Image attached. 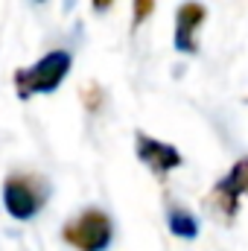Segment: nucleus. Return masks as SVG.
<instances>
[{"label": "nucleus", "instance_id": "f03ea898", "mask_svg": "<svg viewBox=\"0 0 248 251\" xmlns=\"http://www.w3.org/2000/svg\"><path fill=\"white\" fill-rule=\"evenodd\" d=\"M50 199V184L41 176H26V173H12L3 181V207L12 219L29 222L38 216V210Z\"/></svg>", "mask_w": 248, "mask_h": 251}, {"label": "nucleus", "instance_id": "423d86ee", "mask_svg": "<svg viewBox=\"0 0 248 251\" xmlns=\"http://www.w3.org/2000/svg\"><path fill=\"white\" fill-rule=\"evenodd\" d=\"M207 18V9L204 3H196V0H187L178 6L175 12V50L187 53V56H196L198 53V44H196V29L204 24Z\"/></svg>", "mask_w": 248, "mask_h": 251}, {"label": "nucleus", "instance_id": "7ed1b4c3", "mask_svg": "<svg viewBox=\"0 0 248 251\" xmlns=\"http://www.w3.org/2000/svg\"><path fill=\"white\" fill-rule=\"evenodd\" d=\"M62 237H64V243L73 246L76 251H105L111 246L114 225H111V216L105 210L91 207V210L79 213L73 222L64 225Z\"/></svg>", "mask_w": 248, "mask_h": 251}, {"label": "nucleus", "instance_id": "0eeeda50", "mask_svg": "<svg viewBox=\"0 0 248 251\" xmlns=\"http://www.w3.org/2000/svg\"><path fill=\"white\" fill-rule=\"evenodd\" d=\"M170 231L181 240H196L198 237V219L184 207H173L170 210Z\"/></svg>", "mask_w": 248, "mask_h": 251}, {"label": "nucleus", "instance_id": "f257e3e1", "mask_svg": "<svg viewBox=\"0 0 248 251\" xmlns=\"http://www.w3.org/2000/svg\"><path fill=\"white\" fill-rule=\"evenodd\" d=\"M70 64H73V56L67 50H53L35 64L15 70L12 79H15L18 97L29 100V97H38V94H53L64 82V76L70 73Z\"/></svg>", "mask_w": 248, "mask_h": 251}, {"label": "nucleus", "instance_id": "9d476101", "mask_svg": "<svg viewBox=\"0 0 248 251\" xmlns=\"http://www.w3.org/2000/svg\"><path fill=\"white\" fill-rule=\"evenodd\" d=\"M91 3H94V9H97V12H108L114 0H91Z\"/></svg>", "mask_w": 248, "mask_h": 251}, {"label": "nucleus", "instance_id": "6e6552de", "mask_svg": "<svg viewBox=\"0 0 248 251\" xmlns=\"http://www.w3.org/2000/svg\"><path fill=\"white\" fill-rule=\"evenodd\" d=\"M82 102H85V108H88L91 114H97V111L102 108V102H105V94H102V88H99L97 82L85 85V88H82Z\"/></svg>", "mask_w": 248, "mask_h": 251}, {"label": "nucleus", "instance_id": "20e7f679", "mask_svg": "<svg viewBox=\"0 0 248 251\" xmlns=\"http://www.w3.org/2000/svg\"><path fill=\"white\" fill-rule=\"evenodd\" d=\"M246 170H248V161H237L234 164V170L213 187L210 193V204L225 216V219H234L237 216V210H240V199H243V193H246Z\"/></svg>", "mask_w": 248, "mask_h": 251}, {"label": "nucleus", "instance_id": "39448f33", "mask_svg": "<svg viewBox=\"0 0 248 251\" xmlns=\"http://www.w3.org/2000/svg\"><path fill=\"white\" fill-rule=\"evenodd\" d=\"M134 149H137V158H140L158 178H164L170 170L181 167V155H178L175 146L161 143V140H155V137H149V134H143V131H137Z\"/></svg>", "mask_w": 248, "mask_h": 251}, {"label": "nucleus", "instance_id": "1a4fd4ad", "mask_svg": "<svg viewBox=\"0 0 248 251\" xmlns=\"http://www.w3.org/2000/svg\"><path fill=\"white\" fill-rule=\"evenodd\" d=\"M155 3H158V0H134V26L143 24V21L155 12Z\"/></svg>", "mask_w": 248, "mask_h": 251}]
</instances>
